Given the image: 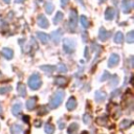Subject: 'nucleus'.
Wrapping results in <instances>:
<instances>
[{
    "label": "nucleus",
    "mask_w": 134,
    "mask_h": 134,
    "mask_svg": "<svg viewBox=\"0 0 134 134\" xmlns=\"http://www.w3.org/2000/svg\"><path fill=\"white\" fill-rule=\"evenodd\" d=\"M64 96H65V93H64L63 91H57V92L52 95V97H51V99H50L49 107H50L51 109L58 108V107L62 104V100L64 99Z\"/></svg>",
    "instance_id": "f257e3e1"
},
{
    "label": "nucleus",
    "mask_w": 134,
    "mask_h": 134,
    "mask_svg": "<svg viewBox=\"0 0 134 134\" xmlns=\"http://www.w3.org/2000/svg\"><path fill=\"white\" fill-rule=\"evenodd\" d=\"M42 85L41 77L38 73H34L29 79H28V86L31 90H38Z\"/></svg>",
    "instance_id": "f03ea898"
},
{
    "label": "nucleus",
    "mask_w": 134,
    "mask_h": 134,
    "mask_svg": "<svg viewBox=\"0 0 134 134\" xmlns=\"http://www.w3.org/2000/svg\"><path fill=\"white\" fill-rule=\"evenodd\" d=\"M77 14H76V10L72 9L69 14V22H68V28L69 30H74L76 28V22H77Z\"/></svg>",
    "instance_id": "7ed1b4c3"
},
{
    "label": "nucleus",
    "mask_w": 134,
    "mask_h": 134,
    "mask_svg": "<svg viewBox=\"0 0 134 134\" xmlns=\"http://www.w3.org/2000/svg\"><path fill=\"white\" fill-rule=\"evenodd\" d=\"M75 49V42L72 39L64 40V50L66 53H72Z\"/></svg>",
    "instance_id": "20e7f679"
},
{
    "label": "nucleus",
    "mask_w": 134,
    "mask_h": 134,
    "mask_svg": "<svg viewBox=\"0 0 134 134\" xmlns=\"http://www.w3.org/2000/svg\"><path fill=\"white\" fill-rule=\"evenodd\" d=\"M118 63H119V55L116 54V53H112V54L109 57V60H108V66L112 68V67H115Z\"/></svg>",
    "instance_id": "39448f33"
},
{
    "label": "nucleus",
    "mask_w": 134,
    "mask_h": 134,
    "mask_svg": "<svg viewBox=\"0 0 134 134\" xmlns=\"http://www.w3.org/2000/svg\"><path fill=\"white\" fill-rule=\"evenodd\" d=\"M132 6H133V2H132V0H124L122 5H121L122 12H124L125 14L130 13V10L132 9Z\"/></svg>",
    "instance_id": "423d86ee"
},
{
    "label": "nucleus",
    "mask_w": 134,
    "mask_h": 134,
    "mask_svg": "<svg viewBox=\"0 0 134 134\" xmlns=\"http://www.w3.org/2000/svg\"><path fill=\"white\" fill-rule=\"evenodd\" d=\"M75 107H76V99H75L74 96H70V97L68 98L67 103H66V108H67L69 111H72V110L75 109Z\"/></svg>",
    "instance_id": "0eeeda50"
},
{
    "label": "nucleus",
    "mask_w": 134,
    "mask_h": 134,
    "mask_svg": "<svg viewBox=\"0 0 134 134\" xmlns=\"http://www.w3.org/2000/svg\"><path fill=\"white\" fill-rule=\"evenodd\" d=\"M12 112H13V114L15 116H19L21 114V112H22V104L20 102L14 104V106L12 108Z\"/></svg>",
    "instance_id": "6e6552de"
},
{
    "label": "nucleus",
    "mask_w": 134,
    "mask_h": 134,
    "mask_svg": "<svg viewBox=\"0 0 134 134\" xmlns=\"http://www.w3.org/2000/svg\"><path fill=\"white\" fill-rule=\"evenodd\" d=\"M38 25L42 28H47L48 27V20L46 19L45 16L43 15H40L38 17Z\"/></svg>",
    "instance_id": "1a4fd4ad"
},
{
    "label": "nucleus",
    "mask_w": 134,
    "mask_h": 134,
    "mask_svg": "<svg viewBox=\"0 0 134 134\" xmlns=\"http://www.w3.org/2000/svg\"><path fill=\"white\" fill-rule=\"evenodd\" d=\"M51 39H52V41L57 44L59 41H60V39H61V37H62V31L60 30V29H57V30H54L52 34H51V36H49Z\"/></svg>",
    "instance_id": "9d476101"
},
{
    "label": "nucleus",
    "mask_w": 134,
    "mask_h": 134,
    "mask_svg": "<svg viewBox=\"0 0 134 134\" xmlns=\"http://www.w3.org/2000/svg\"><path fill=\"white\" fill-rule=\"evenodd\" d=\"M109 36H110V34H109L104 27H100V28H99V35H98V38H99L100 41H106V40L109 38Z\"/></svg>",
    "instance_id": "9b49d317"
},
{
    "label": "nucleus",
    "mask_w": 134,
    "mask_h": 134,
    "mask_svg": "<svg viewBox=\"0 0 134 134\" xmlns=\"http://www.w3.org/2000/svg\"><path fill=\"white\" fill-rule=\"evenodd\" d=\"M1 54H2L5 59H7V60H10V59L14 57V52H13V50L9 49V48H3L2 51H1Z\"/></svg>",
    "instance_id": "f8f14e48"
},
{
    "label": "nucleus",
    "mask_w": 134,
    "mask_h": 134,
    "mask_svg": "<svg viewBox=\"0 0 134 134\" xmlns=\"http://www.w3.org/2000/svg\"><path fill=\"white\" fill-rule=\"evenodd\" d=\"M114 15H115V10L114 8L112 7H108L105 12V17H106V20H112L114 18Z\"/></svg>",
    "instance_id": "ddd939ff"
},
{
    "label": "nucleus",
    "mask_w": 134,
    "mask_h": 134,
    "mask_svg": "<svg viewBox=\"0 0 134 134\" xmlns=\"http://www.w3.org/2000/svg\"><path fill=\"white\" fill-rule=\"evenodd\" d=\"M79 130V125L76 122H72L68 128H67V133L68 134H76Z\"/></svg>",
    "instance_id": "4468645a"
},
{
    "label": "nucleus",
    "mask_w": 134,
    "mask_h": 134,
    "mask_svg": "<svg viewBox=\"0 0 134 134\" xmlns=\"http://www.w3.org/2000/svg\"><path fill=\"white\" fill-rule=\"evenodd\" d=\"M17 92L19 93V95L21 96H25L26 94V88H25V85L22 84V83H19L17 85Z\"/></svg>",
    "instance_id": "2eb2a0df"
},
{
    "label": "nucleus",
    "mask_w": 134,
    "mask_h": 134,
    "mask_svg": "<svg viewBox=\"0 0 134 134\" xmlns=\"http://www.w3.org/2000/svg\"><path fill=\"white\" fill-rule=\"evenodd\" d=\"M38 38H39V40H40L42 43H44V44H46V43L49 41V39H50V37H49L47 34H45V32H38Z\"/></svg>",
    "instance_id": "dca6fc26"
},
{
    "label": "nucleus",
    "mask_w": 134,
    "mask_h": 134,
    "mask_svg": "<svg viewBox=\"0 0 134 134\" xmlns=\"http://www.w3.org/2000/svg\"><path fill=\"white\" fill-rule=\"evenodd\" d=\"M36 103H37V98L36 97H30L27 102H26V108L27 110H32L36 106Z\"/></svg>",
    "instance_id": "f3484780"
},
{
    "label": "nucleus",
    "mask_w": 134,
    "mask_h": 134,
    "mask_svg": "<svg viewBox=\"0 0 134 134\" xmlns=\"http://www.w3.org/2000/svg\"><path fill=\"white\" fill-rule=\"evenodd\" d=\"M106 97H107V95H106L105 92H103V91H96L95 92V99H96V102H103V100L106 99Z\"/></svg>",
    "instance_id": "a211bd4d"
},
{
    "label": "nucleus",
    "mask_w": 134,
    "mask_h": 134,
    "mask_svg": "<svg viewBox=\"0 0 134 134\" xmlns=\"http://www.w3.org/2000/svg\"><path fill=\"white\" fill-rule=\"evenodd\" d=\"M124 39H125V37H124L122 32L118 31V32H116V34H115L114 42H115V43H117V44H121V43L124 42Z\"/></svg>",
    "instance_id": "6ab92c4d"
},
{
    "label": "nucleus",
    "mask_w": 134,
    "mask_h": 134,
    "mask_svg": "<svg viewBox=\"0 0 134 134\" xmlns=\"http://www.w3.org/2000/svg\"><path fill=\"white\" fill-rule=\"evenodd\" d=\"M66 83H67V79L65 76H57L54 80V84L59 86H64Z\"/></svg>",
    "instance_id": "aec40b11"
},
{
    "label": "nucleus",
    "mask_w": 134,
    "mask_h": 134,
    "mask_svg": "<svg viewBox=\"0 0 134 134\" xmlns=\"http://www.w3.org/2000/svg\"><path fill=\"white\" fill-rule=\"evenodd\" d=\"M21 132H22V127L20 125H14L10 127L12 134H21Z\"/></svg>",
    "instance_id": "412c9836"
},
{
    "label": "nucleus",
    "mask_w": 134,
    "mask_h": 134,
    "mask_svg": "<svg viewBox=\"0 0 134 134\" xmlns=\"http://www.w3.org/2000/svg\"><path fill=\"white\" fill-rule=\"evenodd\" d=\"M44 130H45V133H46V134H53V132H54V127H53L52 124L47 122L46 126H45V128H44Z\"/></svg>",
    "instance_id": "4be33fe9"
},
{
    "label": "nucleus",
    "mask_w": 134,
    "mask_h": 134,
    "mask_svg": "<svg viewBox=\"0 0 134 134\" xmlns=\"http://www.w3.org/2000/svg\"><path fill=\"white\" fill-rule=\"evenodd\" d=\"M55 69L54 66H48V65H44V66H41V70L47 72V73H50V72H53Z\"/></svg>",
    "instance_id": "5701e85b"
},
{
    "label": "nucleus",
    "mask_w": 134,
    "mask_h": 134,
    "mask_svg": "<svg viewBox=\"0 0 134 134\" xmlns=\"http://www.w3.org/2000/svg\"><path fill=\"white\" fill-rule=\"evenodd\" d=\"M81 23H82V25H83V27L84 28H88L89 27V20H88V18L86 17V16H82L81 17Z\"/></svg>",
    "instance_id": "b1692460"
},
{
    "label": "nucleus",
    "mask_w": 134,
    "mask_h": 134,
    "mask_svg": "<svg viewBox=\"0 0 134 134\" xmlns=\"http://www.w3.org/2000/svg\"><path fill=\"white\" fill-rule=\"evenodd\" d=\"M62 19H63V14H62L61 12H58L57 15H55V17L53 18V23H54V24H58L59 22L62 21Z\"/></svg>",
    "instance_id": "393cba45"
},
{
    "label": "nucleus",
    "mask_w": 134,
    "mask_h": 134,
    "mask_svg": "<svg viewBox=\"0 0 134 134\" xmlns=\"http://www.w3.org/2000/svg\"><path fill=\"white\" fill-rule=\"evenodd\" d=\"M131 125H132V120H130V119H125V120L121 121L120 127H121L122 129H125V128H129Z\"/></svg>",
    "instance_id": "a878e982"
},
{
    "label": "nucleus",
    "mask_w": 134,
    "mask_h": 134,
    "mask_svg": "<svg viewBox=\"0 0 134 134\" xmlns=\"http://www.w3.org/2000/svg\"><path fill=\"white\" fill-rule=\"evenodd\" d=\"M45 9H46V13H47V14H51L52 10H53V5H52V3L47 2L46 5H45Z\"/></svg>",
    "instance_id": "bb28decb"
},
{
    "label": "nucleus",
    "mask_w": 134,
    "mask_h": 134,
    "mask_svg": "<svg viewBox=\"0 0 134 134\" xmlns=\"http://www.w3.org/2000/svg\"><path fill=\"white\" fill-rule=\"evenodd\" d=\"M133 40H134V34H133V31H130L126 37V41L128 43H133Z\"/></svg>",
    "instance_id": "cd10ccee"
},
{
    "label": "nucleus",
    "mask_w": 134,
    "mask_h": 134,
    "mask_svg": "<svg viewBox=\"0 0 134 134\" xmlns=\"http://www.w3.org/2000/svg\"><path fill=\"white\" fill-rule=\"evenodd\" d=\"M10 90H12V87H8V86H6V87H0V94H5L6 92H8Z\"/></svg>",
    "instance_id": "c85d7f7f"
},
{
    "label": "nucleus",
    "mask_w": 134,
    "mask_h": 134,
    "mask_svg": "<svg viewBox=\"0 0 134 134\" xmlns=\"http://www.w3.org/2000/svg\"><path fill=\"white\" fill-rule=\"evenodd\" d=\"M109 77H110V73H109L108 71H104V73H103V76H100L99 81L104 82V81H106V80H107V79H109Z\"/></svg>",
    "instance_id": "c756f323"
},
{
    "label": "nucleus",
    "mask_w": 134,
    "mask_h": 134,
    "mask_svg": "<svg viewBox=\"0 0 134 134\" xmlns=\"http://www.w3.org/2000/svg\"><path fill=\"white\" fill-rule=\"evenodd\" d=\"M90 119H91V117H90V114H89V113L84 114V116H83V121H84L85 124H89V122H90Z\"/></svg>",
    "instance_id": "7c9ffc66"
},
{
    "label": "nucleus",
    "mask_w": 134,
    "mask_h": 134,
    "mask_svg": "<svg viewBox=\"0 0 134 134\" xmlns=\"http://www.w3.org/2000/svg\"><path fill=\"white\" fill-rule=\"evenodd\" d=\"M58 70H59L60 72H66V71H67V67H66L64 64H59Z\"/></svg>",
    "instance_id": "2f4dec72"
},
{
    "label": "nucleus",
    "mask_w": 134,
    "mask_h": 134,
    "mask_svg": "<svg viewBox=\"0 0 134 134\" xmlns=\"http://www.w3.org/2000/svg\"><path fill=\"white\" fill-rule=\"evenodd\" d=\"M118 83V77L116 76V75H114V76H112V81H111V86H114L115 84H117Z\"/></svg>",
    "instance_id": "473e14b6"
},
{
    "label": "nucleus",
    "mask_w": 134,
    "mask_h": 134,
    "mask_svg": "<svg viewBox=\"0 0 134 134\" xmlns=\"http://www.w3.org/2000/svg\"><path fill=\"white\" fill-rule=\"evenodd\" d=\"M58 124H59V126H60V129H64V126H65V124H64V121H63L62 119H60V120L58 121Z\"/></svg>",
    "instance_id": "72a5a7b5"
},
{
    "label": "nucleus",
    "mask_w": 134,
    "mask_h": 134,
    "mask_svg": "<svg viewBox=\"0 0 134 134\" xmlns=\"http://www.w3.org/2000/svg\"><path fill=\"white\" fill-rule=\"evenodd\" d=\"M113 92H114V93H112L111 96H116V95L119 94V90H115V91H113Z\"/></svg>",
    "instance_id": "f704fd0d"
},
{
    "label": "nucleus",
    "mask_w": 134,
    "mask_h": 134,
    "mask_svg": "<svg viewBox=\"0 0 134 134\" xmlns=\"http://www.w3.org/2000/svg\"><path fill=\"white\" fill-rule=\"evenodd\" d=\"M67 1H68V0H61V4H62V6H65L66 3H67Z\"/></svg>",
    "instance_id": "c9c22d12"
},
{
    "label": "nucleus",
    "mask_w": 134,
    "mask_h": 134,
    "mask_svg": "<svg viewBox=\"0 0 134 134\" xmlns=\"http://www.w3.org/2000/svg\"><path fill=\"white\" fill-rule=\"evenodd\" d=\"M88 51H89V49H88V48H86V49H85V58H86V59L89 57V55H88Z\"/></svg>",
    "instance_id": "e433bc0d"
},
{
    "label": "nucleus",
    "mask_w": 134,
    "mask_h": 134,
    "mask_svg": "<svg viewBox=\"0 0 134 134\" xmlns=\"http://www.w3.org/2000/svg\"><path fill=\"white\" fill-rule=\"evenodd\" d=\"M23 120H24V121H26V122L28 124V116H27V115H25V116H23Z\"/></svg>",
    "instance_id": "4c0bfd02"
},
{
    "label": "nucleus",
    "mask_w": 134,
    "mask_h": 134,
    "mask_svg": "<svg viewBox=\"0 0 134 134\" xmlns=\"http://www.w3.org/2000/svg\"><path fill=\"white\" fill-rule=\"evenodd\" d=\"M2 114H3V110H2V106L0 104V115H2Z\"/></svg>",
    "instance_id": "58836bf2"
},
{
    "label": "nucleus",
    "mask_w": 134,
    "mask_h": 134,
    "mask_svg": "<svg viewBox=\"0 0 134 134\" xmlns=\"http://www.w3.org/2000/svg\"><path fill=\"white\" fill-rule=\"evenodd\" d=\"M41 124H42L41 121H36V125H37L36 127H39V125H41Z\"/></svg>",
    "instance_id": "ea45409f"
},
{
    "label": "nucleus",
    "mask_w": 134,
    "mask_h": 134,
    "mask_svg": "<svg viewBox=\"0 0 134 134\" xmlns=\"http://www.w3.org/2000/svg\"><path fill=\"white\" fill-rule=\"evenodd\" d=\"M3 1H4L5 3H9V1H10V0H3Z\"/></svg>",
    "instance_id": "a19ab883"
},
{
    "label": "nucleus",
    "mask_w": 134,
    "mask_h": 134,
    "mask_svg": "<svg viewBox=\"0 0 134 134\" xmlns=\"http://www.w3.org/2000/svg\"><path fill=\"white\" fill-rule=\"evenodd\" d=\"M23 0H16V2H22Z\"/></svg>",
    "instance_id": "79ce46f5"
},
{
    "label": "nucleus",
    "mask_w": 134,
    "mask_h": 134,
    "mask_svg": "<svg viewBox=\"0 0 134 134\" xmlns=\"http://www.w3.org/2000/svg\"><path fill=\"white\" fill-rule=\"evenodd\" d=\"M112 1H113V2H114V3H116V0H112Z\"/></svg>",
    "instance_id": "37998d69"
},
{
    "label": "nucleus",
    "mask_w": 134,
    "mask_h": 134,
    "mask_svg": "<svg viewBox=\"0 0 134 134\" xmlns=\"http://www.w3.org/2000/svg\"><path fill=\"white\" fill-rule=\"evenodd\" d=\"M99 1H105V0H99Z\"/></svg>",
    "instance_id": "c03bdc74"
}]
</instances>
